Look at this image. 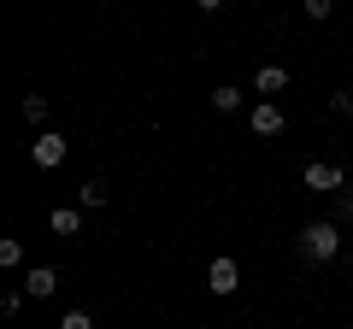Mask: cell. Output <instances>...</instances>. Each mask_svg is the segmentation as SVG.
I'll use <instances>...</instances> for the list:
<instances>
[{
  "label": "cell",
  "mask_w": 353,
  "mask_h": 329,
  "mask_svg": "<svg viewBox=\"0 0 353 329\" xmlns=\"http://www.w3.org/2000/svg\"><path fill=\"white\" fill-rule=\"evenodd\" d=\"M65 153H71V141H65V136H53V129L30 141V159H36V171H59V164H65Z\"/></svg>",
  "instance_id": "obj_2"
},
{
  "label": "cell",
  "mask_w": 353,
  "mask_h": 329,
  "mask_svg": "<svg viewBox=\"0 0 353 329\" xmlns=\"http://www.w3.org/2000/svg\"><path fill=\"white\" fill-rule=\"evenodd\" d=\"M336 224H353V194H336Z\"/></svg>",
  "instance_id": "obj_15"
},
{
  "label": "cell",
  "mask_w": 353,
  "mask_h": 329,
  "mask_svg": "<svg viewBox=\"0 0 353 329\" xmlns=\"http://www.w3.org/2000/svg\"><path fill=\"white\" fill-rule=\"evenodd\" d=\"M59 329H94V317H88V312H65Z\"/></svg>",
  "instance_id": "obj_14"
},
{
  "label": "cell",
  "mask_w": 353,
  "mask_h": 329,
  "mask_svg": "<svg viewBox=\"0 0 353 329\" xmlns=\"http://www.w3.org/2000/svg\"><path fill=\"white\" fill-rule=\"evenodd\" d=\"M206 288H212L218 300H224V294H236V288H241V265H236L230 253H218L212 265H206Z\"/></svg>",
  "instance_id": "obj_4"
},
{
  "label": "cell",
  "mask_w": 353,
  "mask_h": 329,
  "mask_svg": "<svg viewBox=\"0 0 353 329\" xmlns=\"http://www.w3.org/2000/svg\"><path fill=\"white\" fill-rule=\"evenodd\" d=\"M0 265H6V270H18V265H24V241H12V235L0 241Z\"/></svg>",
  "instance_id": "obj_9"
},
{
  "label": "cell",
  "mask_w": 353,
  "mask_h": 329,
  "mask_svg": "<svg viewBox=\"0 0 353 329\" xmlns=\"http://www.w3.org/2000/svg\"><path fill=\"white\" fill-rule=\"evenodd\" d=\"M24 118L41 124V118H48V94H24Z\"/></svg>",
  "instance_id": "obj_12"
},
{
  "label": "cell",
  "mask_w": 353,
  "mask_h": 329,
  "mask_svg": "<svg viewBox=\"0 0 353 329\" xmlns=\"http://www.w3.org/2000/svg\"><path fill=\"white\" fill-rule=\"evenodd\" d=\"M236 106H241V94L230 89V83H224V89H212V112H236Z\"/></svg>",
  "instance_id": "obj_10"
},
{
  "label": "cell",
  "mask_w": 353,
  "mask_h": 329,
  "mask_svg": "<svg viewBox=\"0 0 353 329\" xmlns=\"http://www.w3.org/2000/svg\"><path fill=\"white\" fill-rule=\"evenodd\" d=\"M24 294H30V300H53V294H59V270H53V265H36V270L24 277Z\"/></svg>",
  "instance_id": "obj_6"
},
{
  "label": "cell",
  "mask_w": 353,
  "mask_h": 329,
  "mask_svg": "<svg viewBox=\"0 0 353 329\" xmlns=\"http://www.w3.org/2000/svg\"><path fill=\"white\" fill-rule=\"evenodd\" d=\"M283 89H289V71H283V65H259V71H253V94L271 100V94H283Z\"/></svg>",
  "instance_id": "obj_7"
},
{
  "label": "cell",
  "mask_w": 353,
  "mask_h": 329,
  "mask_svg": "<svg viewBox=\"0 0 353 329\" xmlns=\"http://www.w3.org/2000/svg\"><path fill=\"white\" fill-rule=\"evenodd\" d=\"M194 6H201V12H218V6H224V0H194Z\"/></svg>",
  "instance_id": "obj_16"
},
{
  "label": "cell",
  "mask_w": 353,
  "mask_h": 329,
  "mask_svg": "<svg viewBox=\"0 0 353 329\" xmlns=\"http://www.w3.org/2000/svg\"><path fill=\"white\" fill-rule=\"evenodd\" d=\"M248 129H253V136H283V129H289V118H283L277 100H259V106L248 112Z\"/></svg>",
  "instance_id": "obj_5"
},
{
  "label": "cell",
  "mask_w": 353,
  "mask_h": 329,
  "mask_svg": "<svg viewBox=\"0 0 353 329\" xmlns=\"http://www.w3.org/2000/svg\"><path fill=\"white\" fill-rule=\"evenodd\" d=\"M301 182H306L312 194H341V182H347V177H341V164H330V159H312V164L301 171Z\"/></svg>",
  "instance_id": "obj_3"
},
{
  "label": "cell",
  "mask_w": 353,
  "mask_h": 329,
  "mask_svg": "<svg viewBox=\"0 0 353 329\" xmlns=\"http://www.w3.org/2000/svg\"><path fill=\"white\" fill-rule=\"evenodd\" d=\"M301 12H306V18H312V24H324V18H330V12H336V0H301Z\"/></svg>",
  "instance_id": "obj_11"
},
{
  "label": "cell",
  "mask_w": 353,
  "mask_h": 329,
  "mask_svg": "<svg viewBox=\"0 0 353 329\" xmlns=\"http://www.w3.org/2000/svg\"><path fill=\"white\" fill-rule=\"evenodd\" d=\"M83 206H106V182H83Z\"/></svg>",
  "instance_id": "obj_13"
},
{
  "label": "cell",
  "mask_w": 353,
  "mask_h": 329,
  "mask_svg": "<svg viewBox=\"0 0 353 329\" xmlns=\"http://www.w3.org/2000/svg\"><path fill=\"white\" fill-rule=\"evenodd\" d=\"M48 224H53V235H77V229H83V212H71V206H59V212H53Z\"/></svg>",
  "instance_id": "obj_8"
},
{
  "label": "cell",
  "mask_w": 353,
  "mask_h": 329,
  "mask_svg": "<svg viewBox=\"0 0 353 329\" xmlns=\"http://www.w3.org/2000/svg\"><path fill=\"white\" fill-rule=\"evenodd\" d=\"M336 253H341V224H336V217L301 229V259H306V265H330Z\"/></svg>",
  "instance_id": "obj_1"
}]
</instances>
